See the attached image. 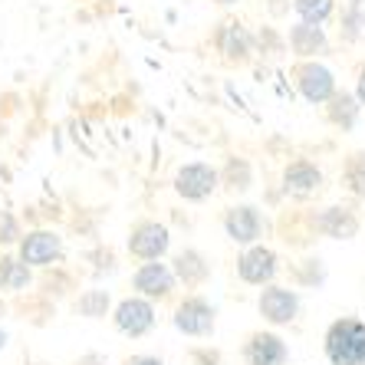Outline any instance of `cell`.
Returning <instances> with one entry per match:
<instances>
[{
    "label": "cell",
    "instance_id": "obj_16",
    "mask_svg": "<svg viewBox=\"0 0 365 365\" xmlns=\"http://www.w3.org/2000/svg\"><path fill=\"white\" fill-rule=\"evenodd\" d=\"M319 185H323V171L316 168L309 158H293L283 168V187L289 195H313Z\"/></svg>",
    "mask_w": 365,
    "mask_h": 365
},
{
    "label": "cell",
    "instance_id": "obj_20",
    "mask_svg": "<svg viewBox=\"0 0 365 365\" xmlns=\"http://www.w3.org/2000/svg\"><path fill=\"white\" fill-rule=\"evenodd\" d=\"M112 309V297H109V289H83L76 299H73V313L83 316V319H106Z\"/></svg>",
    "mask_w": 365,
    "mask_h": 365
},
{
    "label": "cell",
    "instance_id": "obj_15",
    "mask_svg": "<svg viewBox=\"0 0 365 365\" xmlns=\"http://www.w3.org/2000/svg\"><path fill=\"white\" fill-rule=\"evenodd\" d=\"M313 227L332 240H352L359 234V217L349 207H326L313 217Z\"/></svg>",
    "mask_w": 365,
    "mask_h": 365
},
{
    "label": "cell",
    "instance_id": "obj_3",
    "mask_svg": "<svg viewBox=\"0 0 365 365\" xmlns=\"http://www.w3.org/2000/svg\"><path fill=\"white\" fill-rule=\"evenodd\" d=\"M171 323H175L178 332L191 336V339H207V336L214 332V326H217V313H214V306L204 297L191 293V297H185L178 306H175Z\"/></svg>",
    "mask_w": 365,
    "mask_h": 365
},
{
    "label": "cell",
    "instance_id": "obj_24",
    "mask_svg": "<svg viewBox=\"0 0 365 365\" xmlns=\"http://www.w3.org/2000/svg\"><path fill=\"white\" fill-rule=\"evenodd\" d=\"M69 287H73V277H69V273L63 270L60 264H56V267H46V270H43V277H40V293H43L46 299L66 297Z\"/></svg>",
    "mask_w": 365,
    "mask_h": 365
},
{
    "label": "cell",
    "instance_id": "obj_22",
    "mask_svg": "<svg viewBox=\"0 0 365 365\" xmlns=\"http://www.w3.org/2000/svg\"><path fill=\"white\" fill-rule=\"evenodd\" d=\"M217 175H221V185L227 191H247V187L254 185V168H250L247 158H237V155H230Z\"/></svg>",
    "mask_w": 365,
    "mask_h": 365
},
{
    "label": "cell",
    "instance_id": "obj_19",
    "mask_svg": "<svg viewBox=\"0 0 365 365\" xmlns=\"http://www.w3.org/2000/svg\"><path fill=\"white\" fill-rule=\"evenodd\" d=\"M359 99H356V93H346V89H336V93L329 96V106H326V119L332 122L336 128H342V132H349V128H356V122H359Z\"/></svg>",
    "mask_w": 365,
    "mask_h": 365
},
{
    "label": "cell",
    "instance_id": "obj_6",
    "mask_svg": "<svg viewBox=\"0 0 365 365\" xmlns=\"http://www.w3.org/2000/svg\"><path fill=\"white\" fill-rule=\"evenodd\" d=\"M214 46H217V53H221L230 66H244V63L254 60L257 36L240 20H221L217 30H214Z\"/></svg>",
    "mask_w": 365,
    "mask_h": 365
},
{
    "label": "cell",
    "instance_id": "obj_9",
    "mask_svg": "<svg viewBox=\"0 0 365 365\" xmlns=\"http://www.w3.org/2000/svg\"><path fill=\"white\" fill-rule=\"evenodd\" d=\"M293 79H297V89L309 106H323L329 102V96L336 93V76L332 69L323 66L316 60H303L297 69H293Z\"/></svg>",
    "mask_w": 365,
    "mask_h": 365
},
{
    "label": "cell",
    "instance_id": "obj_13",
    "mask_svg": "<svg viewBox=\"0 0 365 365\" xmlns=\"http://www.w3.org/2000/svg\"><path fill=\"white\" fill-rule=\"evenodd\" d=\"M244 362L247 365H287L289 349L277 332H250L244 342Z\"/></svg>",
    "mask_w": 365,
    "mask_h": 365
},
{
    "label": "cell",
    "instance_id": "obj_1",
    "mask_svg": "<svg viewBox=\"0 0 365 365\" xmlns=\"http://www.w3.org/2000/svg\"><path fill=\"white\" fill-rule=\"evenodd\" d=\"M326 359L329 365H365V323L342 316L326 329Z\"/></svg>",
    "mask_w": 365,
    "mask_h": 365
},
{
    "label": "cell",
    "instance_id": "obj_12",
    "mask_svg": "<svg viewBox=\"0 0 365 365\" xmlns=\"http://www.w3.org/2000/svg\"><path fill=\"white\" fill-rule=\"evenodd\" d=\"M224 230L234 244L250 247L264 234V217L254 204H237V207H227V214H224Z\"/></svg>",
    "mask_w": 365,
    "mask_h": 365
},
{
    "label": "cell",
    "instance_id": "obj_18",
    "mask_svg": "<svg viewBox=\"0 0 365 365\" xmlns=\"http://www.w3.org/2000/svg\"><path fill=\"white\" fill-rule=\"evenodd\" d=\"M34 287V267H26L17 254H0V293H26Z\"/></svg>",
    "mask_w": 365,
    "mask_h": 365
},
{
    "label": "cell",
    "instance_id": "obj_23",
    "mask_svg": "<svg viewBox=\"0 0 365 365\" xmlns=\"http://www.w3.org/2000/svg\"><path fill=\"white\" fill-rule=\"evenodd\" d=\"M342 185L356 197H365V152H352L342 162Z\"/></svg>",
    "mask_w": 365,
    "mask_h": 365
},
{
    "label": "cell",
    "instance_id": "obj_2",
    "mask_svg": "<svg viewBox=\"0 0 365 365\" xmlns=\"http://www.w3.org/2000/svg\"><path fill=\"white\" fill-rule=\"evenodd\" d=\"M17 257L26 267H34V270H46V267L63 264L66 244H63V237L56 230L36 227V230H26L24 237L17 240Z\"/></svg>",
    "mask_w": 365,
    "mask_h": 365
},
{
    "label": "cell",
    "instance_id": "obj_33",
    "mask_svg": "<svg viewBox=\"0 0 365 365\" xmlns=\"http://www.w3.org/2000/svg\"><path fill=\"white\" fill-rule=\"evenodd\" d=\"M7 313H10V306H7V299L0 297V319H4V316H7Z\"/></svg>",
    "mask_w": 365,
    "mask_h": 365
},
{
    "label": "cell",
    "instance_id": "obj_7",
    "mask_svg": "<svg viewBox=\"0 0 365 365\" xmlns=\"http://www.w3.org/2000/svg\"><path fill=\"white\" fill-rule=\"evenodd\" d=\"M217 185H221V175L207 162H187L175 175V191L185 201H207L217 191Z\"/></svg>",
    "mask_w": 365,
    "mask_h": 365
},
{
    "label": "cell",
    "instance_id": "obj_26",
    "mask_svg": "<svg viewBox=\"0 0 365 365\" xmlns=\"http://www.w3.org/2000/svg\"><path fill=\"white\" fill-rule=\"evenodd\" d=\"M20 237H24L20 217L14 211H4V207H0V247H17Z\"/></svg>",
    "mask_w": 365,
    "mask_h": 365
},
{
    "label": "cell",
    "instance_id": "obj_29",
    "mask_svg": "<svg viewBox=\"0 0 365 365\" xmlns=\"http://www.w3.org/2000/svg\"><path fill=\"white\" fill-rule=\"evenodd\" d=\"M267 7H270L273 17H280V14H287L289 10V0H267Z\"/></svg>",
    "mask_w": 365,
    "mask_h": 365
},
{
    "label": "cell",
    "instance_id": "obj_35",
    "mask_svg": "<svg viewBox=\"0 0 365 365\" xmlns=\"http://www.w3.org/2000/svg\"><path fill=\"white\" fill-rule=\"evenodd\" d=\"M214 4H221V7H230V4H240V0H214Z\"/></svg>",
    "mask_w": 365,
    "mask_h": 365
},
{
    "label": "cell",
    "instance_id": "obj_17",
    "mask_svg": "<svg viewBox=\"0 0 365 365\" xmlns=\"http://www.w3.org/2000/svg\"><path fill=\"white\" fill-rule=\"evenodd\" d=\"M171 270H175V277H178L185 287H201V283L211 277V264H207V257H204L201 250H195V247H185L181 254H175Z\"/></svg>",
    "mask_w": 365,
    "mask_h": 365
},
{
    "label": "cell",
    "instance_id": "obj_27",
    "mask_svg": "<svg viewBox=\"0 0 365 365\" xmlns=\"http://www.w3.org/2000/svg\"><path fill=\"white\" fill-rule=\"evenodd\" d=\"M257 43H260V50L270 53V56H277V53H283V40L277 34H273L270 26L267 30H260V36H257Z\"/></svg>",
    "mask_w": 365,
    "mask_h": 365
},
{
    "label": "cell",
    "instance_id": "obj_34",
    "mask_svg": "<svg viewBox=\"0 0 365 365\" xmlns=\"http://www.w3.org/2000/svg\"><path fill=\"white\" fill-rule=\"evenodd\" d=\"M4 349H7V332L0 329V352H4Z\"/></svg>",
    "mask_w": 365,
    "mask_h": 365
},
{
    "label": "cell",
    "instance_id": "obj_10",
    "mask_svg": "<svg viewBox=\"0 0 365 365\" xmlns=\"http://www.w3.org/2000/svg\"><path fill=\"white\" fill-rule=\"evenodd\" d=\"M257 309L267 323L273 326H287L297 319L299 313V293L289 287H277V283H267L260 289V299H257Z\"/></svg>",
    "mask_w": 365,
    "mask_h": 365
},
{
    "label": "cell",
    "instance_id": "obj_28",
    "mask_svg": "<svg viewBox=\"0 0 365 365\" xmlns=\"http://www.w3.org/2000/svg\"><path fill=\"white\" fill-rule=\"evenodd\" d=\"M191 365H221L217 349H191Z\"/></svg>",
    "mask_w": 365,
    "mask_h": 365
},
{
    "label": "cell",
    "instance_id": "obj_25",
    "mask_svg": "<svg viewBox=\"0 0 365 365\" xmlns=\"http://www.w3.org/2000/svg\"><path fill=\"white\" fill-rule=\"evenodd\" d=\"M293 10L306 24H326L336 10V0H293Z\"/></svg>",
    "mask_w": 365,
    "mask_h": 365
},
{
    "label": "cell",
    "instance_id": "obj_31",
    "mask_svg": "<svg viewBox=\"0 0 365 365\" xmlns=\"http://www.w3.org/2000/svg\"><path fill=\"white\" fill-rule=\"evenodd\" d=\"M128 365H165V362L158 356H138V359H132Z\"/></svg>",
    "mask_w": 365,
    "mask_h": 365
},
{
    "label": "cell",
    "instance_id": "obj_14",
    "mask_svg": "<svg viewBox=\"0 0 365 365\" xmlns=\"http://www.w3.org/2000/svg\"><path fill=\"white\" fill-rule=\"evenodd\" d=\"M287 43L299 60H313V56L329 53V36H326L323 24H306V20H299V24L289 26V40Z\"/></svg>",
    "mask_w": 365,
    "mask_h": 365
},
{
    "label": "cell",
    "instance_id": "obj_4",
    "mask_svg": "<svg viewBox=\"0 0 365 365\" xmlns=\"http://www.w3.org/2000/svg\"><path fill=\"white\" fill-rule=\"evenodd\" d=\"M128 254L135 257V260H162L165 254H168L171 247V234L165 224L152 221V217H145V221H135L132 224V230H128Z\"/></svg>",
    "mask_w": 365,
    "mask_h": 365
},
{
    "label": "cell",
    "instance_id": "obj_5",
    "mask_svg": "<svg viewBox=\"0 0 365 365\" xmlns=\"http://www.w3.org/2000/svg\"><path fill=\"white\" fill-rule=\"evenodd\" d=\"M112 323H115V329L122 332V336H128V339H142V336H148V332L155 329V303L145 297H125L115 303V309H112Z\"/></svg>",
    "mask_w": 365,
    "mask_h": 365
},
{
    "label": "cell",
    "instance_id": "obj_30",
    "mask_svg": "<svg viewBox=\"0 0 365 365\" xmlns=\"http://www.w3.org/2000/svg\"><path fill=\"white\" fill-rule=\"evenodd\" d=\"M356 99H359V106H365V69L359 73V79H356Z\"/></svg>",
    "mask_w": 365,
    "mask_h": 365
},
{
    "label": "cell",
    "instance_id": "obj_32",
    "mask_svg": "<svg viewBox=\"0 0 365 365\" xmlns=\"http://www.w3.org/2000/svg\"><path fill=\"white\" fill-rule=\"evenodd\" d=\"M76 365H102V356H83Z\"/></svg>",
    "mask_w": 365,
    "mask_h": 365
},
{
    "label": "cell",
    "instance_id": "obj_8",
    "mask_svg": "<svg viewBox=\"0 0 365 365\" xmlns=\"http://www.w3.org/2000/svg\"><path fill=\"white\" fill-rule=\"evenodd\" d=\"M132 287H135L138 297L152 299V303H162V299H168L171 293H175L178 277H175V270H171L168 264H162V260H145V264L132 273Z\"/></svg>",
    "mask_w": 365,
    "mask_h": 365
},
{
    "label": "cell",
    "instance_id": "obj_11",
    "mask_svg": "<svg viewBox=\"0 0 365 365\" xmlns=\"http://www.w3.org/2000/svg\"><path fill=\"white\" fill-rule=\"evenodd\" d=\"M277 270H280L277 254L264 244H250L244 254L237 257V277L244 283H250V287H267V283H273Z\"/></svg>",
    "mask_w": 365,
    "mask_h": 365
},
{
    "label": "cell",
    "instance_id": "obj_21",
    "mask_svg": "<svg viewBox=\"0 0 365 365\" xmlns=\"http://www.w3.org/2000/svg\"><path fill=\"white\" fill-rule=\"evenodd\" d=\"M365 36V0H346L339 17V40L359 43Z\"/></svg>",
    "mask_w": 365,
    "mask_h": 365
}]
</instances>
